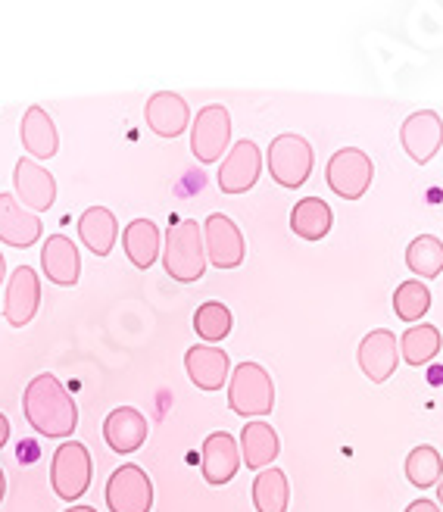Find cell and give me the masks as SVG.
I'll use <instances>...</instances> for the list:
<instances>
[{
	"instance_id": "9",
	"label": "cell",
	"mask_w": 443,
	"mask_h": 512,
	"mask_svg": "<svg viewBox=\"0 0 443 512\" xmlns=\"http://www.w3.org/2000/svg\"><path fill=\"white\" fill-rule=\"evenodd\" d=\"M107 506L110 512H150L153 506L150 475L135 463L119 466L107 481Z\"/></svg>"
},
{
	"instance_id": "31",
	"label": "cell",
	"mask_w": 443,
	"mask_h": 512,
	"mask_svg": "<svg viewBox=\"0 0 443 512\" xmlns=\"http://www.w3.org/2000/svg\"><path fill=\"white\" fill-rule=\"evenodd\" d=\"M431 310V291L425 281L412 278V281H403L394 294V313L403 319V322H415L419 325L422 316Z\"/></svg>"
},
{
	"instance_id": "6",
	"label": "cell",
	"mask_w": 443,
	"mask_h": 512,
	"mask_svg": "<svg viewBox=\"0 0 443 512\" xmlns=\"http://www.w3.org/2000/svg\"><path fill=\"white\" fill-rule=\"evenodd\" d=\"M372 178H375V166H372V157L366 150L359 147H344L337 150L334 157L328 160L325 166V182L328 188L344 197V200H359L372 188Z\"/></svg>"
},
{
	"instance_id": "37",
	"label": "cell",
	"mask_w": 443,
	"mask_h": 512,
	"mask_svg": "<svg viewBox=\"0 0 443 512\" xmlns=\"http://www.w3.org/2000/svg\"><path fill=\"white\" fill-rule=\"evenodd\" d=\"M437 500H440V509H443V478H440V484H437Z\"/></svg>"
},
{
	"instance_id": "29",
	"label": "cell",
	"mask_w": 443,
	"mask_h": 512,
	"mask_svg": "<svg viewBox=\"0 0 443 512\" xmlns=\"http://www.w3.org/2000/svg\"><path fill=\"white\" fill-rule=\"evenodd\" d=\"M231 310L225 303L219 300H206L197 306V313H194V331H197V338H203L206 344H219L228 338V331H231Z\"/></svg>"
},
{
	"instance_id": "23",
	"label": "cell",
	"mask_w": 443,
	"mask_h": 512,
	"mask_svg": "<svg viewBox=\"0 0 443 512\" xmlns=\"http://www.w3.org/2000/svg\"><path fill=\"white\" fill-rule=\"evenodd\" d=\"M78 238L94 256H110L119 238V222L107 207H88L78 216Z\"/></svg>"
},
{
	"instance_id": "22",
	"label": "cell",
	"mask_w": 443,
	"mask_h": 512,
	"mask_svg": "<svg viewBox=\"0 0 443 512\" xmlns=\"http://www.w3.org/2000/svg\"><path fill=\"white\" fill-rule=\"evenodd\" d=\"M241 456H244V463L247 469H269L275 459H278V450H281V441H278V431L263 422V419H256V422H247L244 431H241Z\"/></svg>"
},
{
	"instance_id": "36",
	"label": "cell",
	"mask_w": 443,
	"mask_h": 512,
	"mask_svg": "<svg viewBox=\"0 0 443 512\" xmlns=\"http://www.w3.org/2000/svg\"><path fill=\"white\" fill-rule=\"evenodd\" d=\"M4 272H7V263H4V253H0V285H4Z\"/></svg>"
},
{
	"instance_id": "2",
	"label": "cell",
	"mask_w": 443,
	"mask_h": 512,
	"mask_svg": "<svg viewBox=\"0 0 443 512\" xmlns=\"http://www.w3.org/2000/svg\"><path fill=\"white\" fill-rule=\"evenodd\" d=\"M163 266L169 278L191 285L200 281L206 272V247H203V228L194 219H178L169 225L166 244H163Z\"/></svg>"
},
{
	"instance_id": "26",
	"label": "cell",
	"mask_w": 443,
	"mask_h": 512,
	"mask_svg": "<svg viewBox=\"0 0 443 512\" xmlns=\"http://www.w3.org/2000/svg\"><path fill=\"white\" fill-rule=\"evenodd\" d=\"M443 347V338L440 331L428 322H419V325H409L403 335H400V356L406 366H428L434 356L440 353Z\"/></svg>"
},
{
	"instance_id": "19",
	"label": "cell",
	"mask_w": 443,
	"mask_h": 512,
	"mask_svg": "<svg viewBox=\"0 0 443 512\" xmlns=\"http://www.w3.org/2000/svg\"><path fill=\"white\" fill-rule=\"evenodd\" d=\"M147 419L135 406H116L103 422V438L116 453H135L147 441Z\"/></svg>"
},
{
	"instance_id": "30",
	"label": "cell",
	"mask_w": 443,
	"mask_h": 512,
	"mask_svg": "<svg viewBox=\"0 0 443 512\" xmlns=\"http://www.w3.org/2000/svg\"><path fill=\"white\" fill-rule=\"evenodd\" d=\"M406 478H409V484H415V488H422V491L440 484V478H443V459H440V453L431 444L415 447L406 456Z\"/></svg>"
},
{
	"instance_id": "28",
	"label": "cell",
	"mask_w": 443,
	"mask_h": 512,
	"mask_svg": "<svg viewBox=\"0 0 443 512\" xmlns=\"http://www.w3.org/2000/svg\"><path fill=\"white\" fill-rule=\"evenodd\" d=\"M406 266L419 275V281H431L443 272V241L434 235H419L406 247Z\"/></svg>"
},
{
	"instance_id": "3",
	"label": "cell",
	"mask_w": 443,
	"mask_h": 512,
	"mask_svg": "<svg viewBox=\"0 0 443 512\" xmlns=\"http://www.w3.org/2000/svg\"><path fill=\"white\" fill-rule=\"evenodd\" d=\"M228 406L234 416H269L275 406V384L272 375L259 363H241L228 381Z\"/></svg>"
},
{
	"instance_id": "17",
	"label": "cell",
	"mask_w": 443,
	"mask_h": 512,
	"mask_svg": "<svg viewBox=\"0 0 443 512\" xmlns=\"http://www.w3.org/2000/svg\"><path fill=\"white\" fill-rule=\"evenodd\" d=\"M185 369L200 391H222L228 381V372H231V360L222 347L197 344L185 353Z\"/></svg>"
},
{
	"instance_id": "12",
	"label": "cell",
	"mask_w": 443,
	"mask_h": 512,
	"mask_svg": "<svg viewBox=\"0 0 443 512\" xmlns=\"http://www.w3.org/2000/svg\"><path fill=\"white\" fill-rule=\"evenodd\" d=\"M41 306V278L32 266H19L7 281V297H4V316L13 328H25Z\"/></svg>"
},
{
	"instance_id": "18",
	"label": "cell",
	"mask_w": 443,
	"mask_h": 512,
	"mask_svg": "<svg viewBox=\"0 0 443 512\" xmlns=\"http://www.w3.org/2000/svg\"><path fill=\"white\" fill-rule=\"evenodd\" d=\"M144 119L150 125V132H156L160 138H178L191 122V110L185 104V97L175 91H160L147 100L144 107Z\"/></svg>"
},
{
	"instance_id": "34",
	"label": "cell",
	"mask_w": 443,
	"mask_h": 512,
	"mask_svg": "<svg viewBox=\"0 0 443 512\" xmlns=\"http://www.w3.org/2000/svg\"><path fill=\"white\" fill-rule=\"evenodd\" d=\"M4 497H7V475L0 469V503H4Z\"/></svg>"
},
{
	"instance_id": "15",
	"label": "cell",
	"mask_w": 443,
	"mask_h": 512,
	"mask_svg": "<svg viewBox=\"0 0 443 512\" xmlns=\"http://www.w3.org/2000/svg\"><path fill=\"white\" fill-rule=\"evenodd\" d=\"M13 188H16V200H22V207H29L35 213H47L57 200V178L35 160L25 157L13 169Z\"/></svg>"
},
{
	"instance_id": "4",
	"label": "cell",
	"mask_w": 443,
	"mask_h": 512,
	"mask_svg": "<svg viewBox=\"0 0 443 512\" xmlns=\"http://www.w3.org/2000/svg\"><path fill=\"white\" fill-rule=\"evenodd\" d=\"M91 475L94 463L82 441H63L57 453L50 456V484H54L57 497L66 503H75L91 488Z\"/></svg>"
},
{
	"instance_id": "5",
	"label": "cell",
	"mask_w": 443,
	"mask_h": 512,
	"mask_svg": "<svg viewBox=\"0 0 443 512\" xmlns=\"http://www.w3.org/2000/svg\"><path fill=\"white\" fill-rule=\"evenodd\" d=\"M266 163H269V172L281 188H303L306 178L312 175L316 153H312V144L303 135L284 132V135L272 138Z\"/></svg>"
},
{
	"instance_id": "13",
	"label": "cell",
	"mask_w": 443,
	"mask_h": 512,
	"mask_svg": "<svg viewBox=\"0 0 443 512\" xmlns=\"http://www.w3.org/2000/svg\"><path fill=\"white\" fill-rule=\"evenodd\" d=\"M397 363H400L397 335L387 328H372L359 344V369L366 372L372 384H384L397 372Z\"/></svg>"
},
{
	"instance_id": "21",
	"label": "cell",
	"mask_w": 443,
	"mask_h": 512,
	"mask_svg": "<svg viewBox=\"0 0 443 512\" xmlns=\"http://www.w3.org/2000/svg\"><path fill=\"white\" fill-rule=\"evenodd\" d=\"M19 138H22V147L29 150L35 160H50V157H57V150H60L57 125L44 107L25 110L22 125H19Z\"/></svg>"
},
{
	"instance_id": "7",
	"label": "cell",
	"mask_w": 443,
	"mask_h": 512,
	"mask_svg": "<svg viewBox=\"0 0 443 512\" xmlns=\"http://www.w3.org/2000/svg\"><path fill=\"white\" fill-rule=\"evenodd\" d=\"M231 144V113L222 104L203 107L191 125V153L197 163H219Z\"/></svg>"
},
{
	"instance_id": "33",
	"label": "cell",
	"mask_w": 443,
	"mask_h": 512,
	"mask_svg": "<svg viewBox=\"0 0 443 512\" xmlns=\"http://www.w3.org/2000/svg\"><path fill=\"white\" fill-rule=\"evenodd\" d=\"M7 441H10V422L4 413H0V447H7Z\"/></svg>"
},
{
	"instance_id": "8",
	"label": "cell",
	"mask_w": 443,
	"mask_h": 512,
	"mask_svg": "<svg viewBox=\"0 0 443 512\" xmlns=\"http://www.w3.org/2000/svg\"><path fill=\"white\" fill-rule=\"evenodd\" d=\"M203 247H206V263H213L216 269H238L247 256V241L241 235V228L225 213H213L203 222Z\"/></svg>"
},
{
	"instance_id": "24",
	"label": "cell",
	"mask_w": 443,
	"mask_h": 512,
	"mask_svg": "<svg viewBox=\"0 0 443 512\" xmlns=\"http://www.w3.org/2000/svg\"><path fill=\"white\" fill-rule=\"evenodd\" d=\"M160 228L150 219H132L125 225L122 232V247H125V256L132 260L138 269H150L156 263V256H160Z\"/></svg>"
},
{
	"instance_id": "20",
	"label": "cell",
	"mask_w": 443,
	"mask_h": 512,
	"mask_svg": "<svg viewBox=\"0 0 443 512\" xmlns=\"http://www.w3.org/2000/svg\"><path fill=\"white\" fill-rule=\"evenodd\" d=\"M44 235V225L35 213L19 207L16 194H0V241L10 247H32Z\"/></svg>"
},
{
	"instance_id": "10",
	"label": "cell",
	"mask_w": 443,
	"mask_h": 512,
	"mask_svg": "<svg viewBox=\"0 0 443 512\" xmlns=\"http://www.w3.org/2000/svg\"><path fill=\"white\" fill-rule=\"evenodd\" d=\"M400 144L412 163H431L443 147V119L434 110H419L406 116V122L400 125Z\"/></svg>"
},
{
	"instance_id": "27",
	"label": "cell",
	"mask_w": 443,
	"mask_h": 512,
	"mask_svg": "<svg viewBox=\"0 0 443 512\" xmlns=\"http://www.w3.org/2000/svg\"><path fill=\"white\" fill-rule=\"evenodd\" d=\"M291 484L281 469L269 466L253 478V506L256 512H288Z\"/></svg>"
},
{
	"instance_id": "1",
	"label": "cell",
	"mask_w": 443,
	"mask_h": 512,
	"mask_svg": "<svg viewBox=\"0 0 443 512\" xmlns=\"http://www.w3.org/2000/svg\"><path fill=\"white\" fill-rule=\"evenodd\" d=\"M22 413L41 438H72L78 425V406L63 381L50 372H41L29 381L22 394Z\"/></svg>"
},
{
	"instance_id": "25",
	"label": "cell",
	"mask_w": 443,
	"mask_h": 512,
	"mask_svg": "<svg viewBox=\"0 0 443 512\" xmlns=\"http://www.w3.org/2000/svg\"><path fill=\"white\" fill-rule=\"evenodd\" d=\"M334 213L322 197H303L291 210V232L303 241H322L331 232Z\"/></svg>"
},
{
	"instance_id": "16",
	"label": "cell",
	"mask_w": 443,
	"mask_h": 512,
	"mask_svg": "<svg viewBox=\"0 0 443 512\" xmlns=\"http://www.w3.org/2000/svg\"><path fill=\"white\" fill-rule=\"evenodd\" d=\"M41 269L47 281H54L60 288H75L78 275H82V256L72 238L66 235H50L41 247Z\"/></svg>"
},
{
	"instance_id": "32",
	"label": "cell",
	"mask_w": 443,
	"mask_h": 512,
	"mask_svg": "<svg viewBox=\"0 0 443 512\" xmlns=\"http://www.w3.org/2000/svg\"><path fill=\"white\" fill-rule=\"evenodd\" d=\"M406 512H440V506L434 503V500H412L409 506H406Z\"/></svg>"
},
{
	"instance_id": "11",
	"label": "cell",
	"mask_w": 443,
	"mask_h": 512,
	"mask_svg": "<svg viewBox=\"0 0 443 512\" xmlns=\"http://www.w3.org/2000/svg\"><path fill=\"white\" fill-rule=\"evenodd\" d=\"M259 169H263V153H259L256 141H247V138L238 141L228 150V157L219 166V175H216L219 191L222 194L250 191L256 185V178H259Z\"/></svg>"
},
{
	"instance_id": "14",
	"label": "cell",
	"mask_w": 443,
	"mask_h": 512,
	"mask_svg": "<svg viewBox=\"0 0 443 512\" xmlns=\"http://www.w3.org/2000/svg\"><path fill=\"white\" fill-rule=\"evenodd\" d=\"M241 469V447L231 438L228 431H213L210 438L203 441V453H200V472L203 481L213 484V488H222L228 484Z\"/></svg>"
},
{
	"instance_id": "35",
	"label": "cell",
	"mask_w": 443,
	"mask_h": 512,
	"mask_svg": "<svg viewBox=\"0 0 443 512\" xmlns=\"http://www.w3.org/2000/svg\"><path fill=\"white\" fill-rule=\"evenodd\" d=\"M66 512H97L94 506H69Z\"/></svg>"
}]
</instances>
